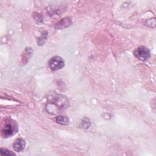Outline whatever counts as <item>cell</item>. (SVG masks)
<instances>
[{
	"mask_svg": "<svg viewBox=\"0 0 156 156\" xmlns=\"http://www.w3.org/2000/svg\"><path fill=\"white\" fill-rule=\"evenodd\" d=\"M26 146V142L22 138H18L14 142L13 146L15 151L16 152H21L24 150Z\"/></svg>",
	"mask_w": 156,
	"mask_h": 156,
	"instance_id": "4",
	"label": "cell"
},
{
	"mask_svg": "<svg viewBox=\"0 0 156 156\" xmlns=\"http://www.w3.org/2000/svg\"><path fill=\"white\" fill-rule=\"evenodd\" d=\"M15 133V126L12 123H6L2 129V133L5 137L12 136Z\"/></svg>",
	"mask_w": 156,
	"mask_h": 156,
	"instance_id": "3",
	"label": "cell"
},
{
	"mask_svg": "<svg viewBox=\"0 0 156 156\" xmlns=\"http://www.w3.org/2000/svg\"><path fill=\"white\" fill-rule=\"evenodd\" d=\"M0 153H1V155H15V153L12 152L10 151H9L7 149H4V148H1Z\"/></svg>",
	"mask_w": 156,
	"mask_h": 156,
	"instance_id": "6",
	"label": "cell"
},
{
	"mask_svg": "<svg viewBox=\"0 0 156 156\" xmlns=\"http://www.w3.org/2000/svg\"><path fill=\"white\" fill-rule=\"evenodd\" d=\"M48 65L51 70L57 71L63 68L65 62L62 57L59 56H54L49 60Z\"/></svg>",
	"mask_w": 156,
	"mask_h": 156,
	"instance_id": "2",
	"label": "cell"
},
{
	"mask_svg": "<svg viewBox=\"0 0 156 156\" xmlns=\"http://www.w3.org/2000/svg\"><path fill=\"white\" fill-rule=\"evenodd\" d=\"M90 125V120L87 118H84L81 122V126L83 128H88Z\"/></svg>",
	"mask_w": 156,
	"mask_h": 156,
	"instance_id": "7",
	"label": "cell"
},
{
	"mask_svg": "<svg viewBox=\"0 0 156 156\" xmlns=\"http://www.w3.org/2000/svg\"><path fill=\"white\" fill-rule=\"evenodd\" d=\"M55 121L60 124L65 125L69 122V119L66 116H58L55 118Z\"/></svg>",
	"mask_w": 156,
	"mask_h": 156,
	"instance_id": "5",
	"label": "cell"
},
{
	"mask_svg": "<svg viewBox=\"0 0 156 156\" xmlns=\"http://www.w3.org/2000/svg\"><path fill=\"white\" fill-rule=\"evenodd\" d=\"M133 55L138 59L146 61L148 60L151 56L150 50L144 46H141L136 48L133 51Z\"/></svg>",
	"mask_w": 156,
	"mask_h": 156,
	"instance_id": "1",
	"label": "cell"
}]
</instances>
